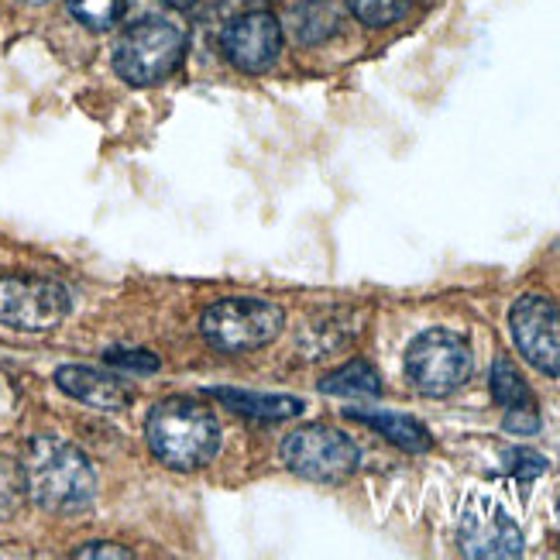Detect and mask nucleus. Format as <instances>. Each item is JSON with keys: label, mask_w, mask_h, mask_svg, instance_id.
Returning <instances> with one entry per match:
<instances>
[{"label": "nucleus", "mask_w": 560, "mask_h": 560, "mask_svg": "<svg viewBox=\"0 0 560 560\" xmlns=\"http://www.w3.org/2000/svg\"><path fill=\"white\" fill-rule=\"evenodd\" d=\"M24 478H28V499L56 516L83 513L96 495L93 465L62 436H35L24 454Z\"/></svg>", "instance_id": "1"}, {"label": "nucleus", "mask_w": 560, "mask_h": 560, "mask_svg": "<svg viewBox=\"0 0 560 560\" xmlns=\"http://www.w3.org/2000/svg\"><path fill=\"white\" fill-rule=\"evenodd\" d=\"M144 436L165 468L197 471L210 465L221 447V423L203 402L173 396L152 406L149 420H144Z\"/></svg>", "instance_id": "2"}, {"label": "nucleus", "mask_w": 560, "mask_h": 560, "mask_svg": "<svg viewBox=\"0 0 560 560\" xmlns=\"http://www.w3.org/2000/svg\"><path fill=\"white\" fill-rule=\"evenodd\" d=\"M186 52V35L173 21L144 18L120 35L114 48V69L131 86H155L179 69Z\"/></svg>", "instance_id": "3"}, {"label": "nucleus", "mask_w": 560, "mask_h": 560, "mask_svg": "<svg viewBox=\"0 0 560 560\" xmlns=\"http://www.w3.org/2000/svg\"><path fill=\"white\" fill-rule=\"evenodd\" d=\"M282 327H285L282 306L255 296H231L213 303L200 320L207 345L224 354H245L272 345L282 334Z\"/></svg>", "instance_id": "4"}, {"label": "nucleus", "mask_w": 560, "mask_h": 560, "mask_svg": "<svg viewBox=\"0 0 560 560\" xmlns=\"http://www.w3.org/2000/svg\"><path fill=\"white\" fill-rule=\"evenodd\" d=\"M471 369H475V361H471L468 340L444 327L423 330L406 348V378L412 382L417 393L430 399H444L457 393V388L471 378Z\"/></svg>", "instance_id": "5"}, {"label": "nucleus", "mask_w": 560, "mask_h": 560, "mask_svg": "<svg viewBox=\"0 0 560 560\" xmlns=\"http://www.w3.org/2000/svg\"><path fill=\"white\" fill-rule=\"evenodd\" d=\"M69 292L66 285L24 276V272H0V324L24 330V334H45L59 327L69 316Z\"/></svg>", "instance_id": "6"}, {"label": "nucleus", "mask_w": 560, "mask_h": 560, "mask_svg": "<svg viewBox=\"0 0 560 560\" xmlns=\"http://www.w3.org/2000/svg\"><path fill=\"white\" fill-rule=\"evenodd\" d=\"M282 460L285 465L310 478V481H345L358 471L361 451L348 433H340L334 427H303L296 433H289L282 441Z\"/></svg>", "instance_id": "7"}, {"label": "nucleus", "mask_w": 560, "mask_h": 560, "mask_svg": "<svg viewBox=\"0 0 560 560\" xmlns=\"http://www.w3.org/2000/svg\"><path fill=\"white\" fill-rule=\"evenodd\" d=\"M509 330L520 354L547 378H560V306L547 296H520L509 310Z\"/></svg>", "instance_id": "8"}, {"label": "nucleus", "mask_w": 560, "mask_h": 560, "mask_svg": "<svg viewBox=\"0 0 560 560\" xmlns=\"http://www.w3.org/2000/svg\"><path fill=\"white\" fill-rule=\"evenodd\" d=\"M221 48L234 69L241 72H265L272 69L282 52V24L269 11H248L234 21L221 35Z\"/></svg>", "instance_id": "9"}, {"label": "nucleus", "mask_w": 560, "mask_h": 560, "mask_svg": "<svg viewBox=\"0 0 560 560\" xmlns=\"http://www.w3.org/2000/svg\"><path fill=\"white\" fill-rule=\"evenodd\" d=\"M460 550L468 557H520L523 553V533L505 509L481 495L475 499L465 516H460Z\"/></svg>", "instance_id": "10"}, {"label": "nucleus", "mask_w": 560, "mask_h": 560, "mask_svg": "<svg viewBox=\"0 0 560 560\" xmlns=\"http://www.w3.org/2000/svg\"><path fill=\"white\" fill-rule=\"evenodd\" d=\"M56 385L66 396L80 399L93 409H104V412H117L131 402V393L117 378L96 372V369H86V364H66V369H59Z\"/></svg>", "instance_id": "11"}, {"label": "nucleus", "mask_w": 560, "mask_h": 560, "mask_svg": "<svg viewBox=\"0 0 560 560\" xmlns=\"http://www.w3.org/2000/svg\"><path fill=\"white\" fill-rule=\"evenodd\" d=\"M345 412H348V420L378 430L388 444H396L409 454L430 451V430L420 420L402 417V412H385V409H345Z\"/></svg>", "instance_id": "12"}, {"label": "nucleus", "mask_w": 560, "mask_h": 560, "mask_svg": "<svg viewBox=\"0 0 560 560\" xmlns=\"http://www.w3.org/2000/svg\"><path fill=\"white\" fill-rule=\"evenodd\" d=\"M210 396L255 420H289L303 412V399L292 396H265V393H245V388H213Z\"/></svg>", "instance_id": "13"}, {"label": "nucleus", "mask_w": 560, "mask_h": 560, "mask_svg": "<svg viewBox=\"0 0 560 560\" xmlns=\"http://www.w3.org/2000/svg\"><path fill=\"white\" fill-rule=\"evenodd\" d=\"M292 32L303 45H324L340 32V11L330 0H300L292 8Z\"/></svg>", "instance_id": "14"}, {"label": "nucleus", "mask_w": 560, "mask_h": 560, "mask_svg": "<svg viewBox=\"0 0 560 560\" xmlns=\"http://www.w3.org/2000/svg\"><path fill=\"white\" fill-rule=\"evenodd\" d=\"M320 388L327 396H345V399H375L382 393V382H378V372L372 369L369 361H348L345 369L330 372Z\"/></svg>", "instance_id": "15"}, {"label": "nucleus", "mask_w": 560, "mask_h": 560, "mask_svg": "<svg viewBox=\"0 0 560 560\" xmlns=\"http://www.w3.org/2000/svg\"><path fill=\"white\" fill-rule=\"evenodd\" d=\"M24 499H28V478L24 465L11 454H0V523L14 520L21 513Z\"/></svg>", "instance_id": "16"}, {"label": "nucleus", "mask_w": 560, "mask_h": 560, "mask_svg": "<svg viewBox=\"0 0 560 560\" xmlns=\"http://www.w3.org/2000/svg\"><path fill=\"white\" fill-rule=\"evenodd\" d=\"M492 396L499 406L505 409H516V406H533V393L529 385L523 382L520 369L509 358H499L492 364Z\"/></svg>", "instance_id": "17"}, {"label": "nucleus", "mask_w": 560, "mask_h": 560, "mask_svg": "<svg viewBox=\"0 0 560 560\" xmlns=\"http://www.w3.org/2000/svg\"><path fill=\"white\" fill-rule=\"evenodd\" d=\"M66 8L90 32H107L125 18V0H66Z\"/></svg>", "instance_id": "18"}, {"label": "nucleus", "mask_w": 560, "mask_h": 560, "mask_svg": "<svg viewBox=\"0 0 560 560\" xmlns=\"http://www.w3.org/2000/svg\"><path fill=\"white\" fill-rule=\"evenodd\" d=\"M409 4L412 0H348V11L369 28H388L409 14Z\"/></svg>", "instance_id": "19"}, {"label": "nucleus", "mask_w": 560, "mask_h": 560, "mask_svg": "<svg viewBox=\"0 0 560 560\" xmlns=\"http://www.w3.org/2000/svg\"><path fill=\"white\" fill-rule=\"evenodd\" d=\"M505 468L513 471L516 478L529 481V478H537L547 471V457L537 454V451H526V447H516V451H509L505 454Z\"/></svg>", "instance_id": "20"}, {"label": "nucleus", "mask_w": 560, "mask_h": 560, "mask_svg": "<svg viewBox=\"0 0 560 560\" xmlns=\"http://www.w3.org/2000/svg\"><path fill=\"white\" fill-rule=\"evenodd\" d=\"M107 361L114 369H125V372H159V358L152 351H107Z\"/></svg>", "instance_id": "21"}, {"label": "nucleus", "mask_w": 560, "mask_h": 560, "mask_svg": "<svg viewBox=\"0 0 560 560\" xmlns=\"http://www.w3.org/2000/svg\"><path fill=\"white\" fill-rule=\"evenodd\" d=\"M505 430H509V433H537V430H540L537 409H533V406H516V409H509Z\"/></svg>", "instance_id": "22"}, {"label": "nucleus", "mask_w": 560, "mask_h": 560, "mask_svg": "<svg viewBox=\"0 0 560 560\" xmlns=\"http://www.w3.org/2000/svg\"><path fill=\"white\" fill-rule=\"evenodd\" d=\"M77 557L80 560H86V557H114V560H128V557H135L128 547H117V544H86V547H80L77 550Z\"/></svg>", "instance_id": "23"}, {"label": "nucleus", "mask_w": 560, "mask_h": 560, "mask_svg": "<svg viewBox=\"0 0 560 560\" xmlns=\"http://www.w3.org/2000/svg\"><path fill=\"white\" fill-rule=\"evenodd\" d=\"M168 4H176V8H192L197 0H168Z\"/></svg>", "instance_id": "24"}]
</instances>
